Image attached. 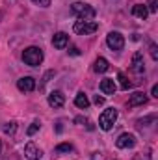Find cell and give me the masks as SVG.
I'll return each mask as SVG.
<instances>
[{"label": "cell", "instance_id": "277c9868", "mask_svg": "<svg viewBox=\"0 0 158 160\" xmlns=\"http://www.w3.org/2000/svg\"><path fill=\"white\" fill-rule=\"evenodd\" d=\"M73 30H75V34H78V36H89V34H93V32H97L99 30V24L95 22V21H77L75 24H73Z\"/></svg>", "mask_w": 158, "mask_h": 160}, {"label": "cell", "instance_id": "6da1fadb", "mask_svg": "<svg viewBox=\"0 0 158 160\" xmlns=\"http://www.w3.org/2000/svg\"><path fill=\"white\" fill-rule=\"evenodd\" d=\"M43 58H45V54H43V50L39 47H28V48L22 50V62L30 67H37L43 62Z\"/></svg>", "mask_w": 158, "mask_h": 160}, {"label": "cell", "instance_id": "ac0fdd59", "mask_svg": "<svg viewBox=\"0 0 158 160\" xmlns=\"http://www.w3.org/2000/svg\"><path fill=\"white\" fill-rule=\"evenodd\" d=\"M39 128H41V123H39L37 119H36L34 123H32V125H30V127H28V130H26V134H28V136H34V134H36V132H37Z\"/></svg>", "mask_w": 158, "mask_h": 160}, {"label": "cell", "instance_id": "7a4b0ae2", "mask_svg": "<svg viewBox=\"0 0 158 160\" xmlns=\"http://www.w3.org/2000/svg\"><path fill=\"white\" fill-rule=\"evenodd\" d=\"M71 9H73V13L78 17L80 21H93L95 15H97L95 8L89 6V4H86V2H75L71 6Z\"/></svg>", "mask_w": 158, "mask_h": 160}, {"label": "cell", "instance_id": "d4e9b609", "mask_svg": "<svg viewBox=\"0 0 158 160\" xmlns=\"http://www.w3.org/2000/svg\"><path fill=\"white\" fill-rule=\"evenodd\" d=\"M73 56H80V50H78V47H71V50H69Z\"/></svg>", "mask_w": 158, "mask_h": 160}, {"label": "cell", "instance_id": "ba28073f", "mask_svg": "<svg viewBox=\"0 0 158 160\" xmlns=\"http://www.w3.org/2000/svg\"><path fill=\"white\" fill-rule=\"evenodd\" d=\"M24 157L30 160H39L43 157V151H41L39 147L36 145V143H26V147H24Z\"/></svg>", "mask_w": 158, "mask_h": 160}, {"label": "cell", "instance_id": "83f0119b", "mask_svg": "<svg viewBox=\"0 0 158 160\" xmlns=\"http://www.w3.org/2000/svg\"><path fill=\"white\" fill-rule=\"evenodd\" d=\"M0 153H2V142H0Z\"/></svg>", "mask_w": 158, "mask_h": 160}, {"label": "cell", "instance_id": "44dd1931", "mask_svg": "<svg viewBox=\"0 0 158 160\" xmlns=\"http://www.w3.org/2000/svg\"><path fill=\"white\" fill-rule=\"evenodd\" d=\"M149 50H151V56H153V60H158V47L155 45V43H151Z\"/></svg>", "mask_w": 158, "mask_h": 160}, {"label": "cell", "instance_id": "3957f363", "mask_svg": "<svg viewBox=\"0 0 158 160\" xmlns=\"http://www.w3.org/2000/svg\"><path fill=\"white\" fill-rule=\"evenodd\" d=\"M117 116H119V112L116 108H106V110L101 114V118H99V127H101L102 130H110V128L116 125Z\"/></svg>", "mask_w": 158, "mask_h": 160}, {"label": "cell", "instance_id": "e0dca14e", "mask_svg": "<svg viewBox=\"0 0 158 160\" xmlns=\"http://www.w3.org/2000/svg\"><path fill=\"white\" fill-rule=\"evenodd\" d=\"M117 80H119L121 89H130V88H132V82L125 77V73H117Z\"/></svg>", "mask_w": 158, "mask_h": 160}, {"label": "cell", "instance_id": "9a60e30c", "mask_svg": "<svg viewBox=\"0 0 158 160\" xmlns=\"http://www.w3.org/2000/svg\"><path fill=\"white\" fill-rule=\"evenodd\" d=\"M108 67H110V65H108V60H106V58H102V56H101V58H97V60H95V63H93V71H95V73H106V71H108Z\"/></svg>", "mask_w": 158, "mask_h": 160}, {"label": "cell", "instance_id": "5b68a950", "mask_svg": "<svg viewBox=\"0 0 158 160\" xmlns=\"http://www.w3.org/2000/svg\"><path fill=\"white\" fill-rule=\"evenodd\" d=\"M106 45L112 48V50H123L125 47V38L121 32H110L106 36Z\"/></svg>", "mask_w": 158, "mask_h": 160}, {"label": "cell", "instance_id": "4316f807", "mask_svg": "<svg viewBox=\"0 0 158 160\" xmlns=\"http://www.w3.org/2000/svg\"><path fill=\"white\" fill-rule=\"evenodd\" d=\"M75 121H77V123H86V119H84V118H77Z\"/></svg>", "mask_w": 158, "mask_h": 160}, {"label": "cell", "instance_id": "603a6c76", "mask_svg": "<svg viewBox=\"0 0 158 160\" xmlns=\"http://www.w3.org/2000/svg\"><path fill=\"white\" fill-rule=\"evenodd\" d=\"M34 4H37V6H41V8H48L50 6V0H32Z\"/></svg>", "mask_w": 158, "mask_h": 160}, {"label": "cell", "instance_id": "d6986e66", "mask_svg": "<svg viewBox=\"0 0 158 160\" xmlns=\"http://www.w3.org/2000/svg\"><path fill=\"white\" fill-rule=\"evenodd\" d=\"M73 151V145L71 143H60L56 147V153H71Z\"/></svg>", "mask_w": 158, "mask_h": 160}, {"label": "cell", "instance_id": "ffe728a7", "mask_svg": "<svg viewBox=\"0 0 158 160\" xmlns=\"http://www.w3.org/2000/svg\"><path fill=\"white\" fill-rule=\"evenodd\" d=\"M145 8H147V11H149V13H156V11H158V0H149Z\"/></svg>", "mask_w": 158, "mask_h": 160}, {"label": "cell", "instance_id": "8992f818", "mask_svg": "<svg viewBox=\"0 0 158 160\" xmlns=\"http://www.w3.org/2000/svg\"><path fill=\"white\" fill-rule=\"evenodd\" d=\"M116 145H117L119 149H130V147L136 145V136L130 134V132H123V134L117 138Z\"/></svg>", "mask_w": 158, "mask_h": 160}, {"label": "cell", "instance_id": "cb8c5ba5", "mask_svg": "<svg viewBox=\"0 0 158 160\" xmlns=\"http://www.w3.org/2000/svg\"><path fill=\"white\" fill-rule=\"evenodd\" d=\"M93 102H95L97 106H102V104H104V97H101V95H95V99H93Z\"/></svg>", "mask_w": 158, "mask_h": 160}, {"label": "cell", "instance_id": "5bb4252c", "mask_svg": "<svg viewBox=\"0 0 158 160\" xmlns=\"http://www.w3.org/2000/svg\"><path fill=\"white\" fill-rule=\"evenodd\" d=\"M132 15H134V17H138V19H141V21H145V19H147V15H149V11H147L145 4H136V6L132 8Z\"/></svg>", "mask_w": 158, "mask_h": 160}, {"label": "cell", "instance_id": "2e32d148", "mask_svg": "<svg viewBox=\"0 0 158 160\" xmlns=\"http://www.w3.org/2000/svg\"><path fill=\"white\" fill-rule=\"evenodd\" d=\"M75 104L78 106L80 110H86V108L89 106V99H87V95H86L84 91H78V93H77V97H75Z\"/></svg>", "mask_w": 158, "mask_h": 160}, {"label": "cell", "instance_id": "7402d4cb", "mask_svg": "<svg viewBox=\"0 0 158 160\" xmlns=\"http://www.w3.org/2000/svg\"><path fill=\"white\" fill-rule=\"evenodd\" d=\"M13 130H15V121H11V123H6V127H4V132L11 134Z\"/></svg>", "mask_w": 158, "mask_h": 160}, {"label": "cell", "instance_id": "484cf974", "mask_svg": "<svg viewBox=\"0 0 158 160\" xmlns=\"http://www.w3.org/2000/svg\"><path fill=\"white\" fill-rule=\"evenodd\" d=\"M151 95H153V97H158V86H156V84L151 88Z\"/></svg>", "mask_w": 158, "mask_h": 160}, {"label": "cell", "instance_id": "7c38bea8", "mask_svg": "<svg viewBox=\"0 0 158 160\" xmlns=\"http://www.w3.org/2000/svg\"><path fill=\"white\" fill-rule=\"evenodd\" d=\"M52 45L56 47V48H65L67 45H69V36L65 34V32H58V34H54V38H52Z\"/></svg>", "mask_w": 158, "mask_h": 160}, {"label": "cell", "instance_id": "4fadbf2b", "mask_svg": "<svg viewBox=\"0 0 158 160\" xmlns=\"http://www.w3.org/2000/svg\"><path fill=\"white\" fill-rule=\"evenodd\" d=\"M116 89H117V86H116V80H114V78L101 80V91H102L104 95H114V93H116Z\"/></svg>", "mask_w": 158, "mask_h": 160}, {"label": "cell", "instance_id": "52a82bcc", "mask_svg": "<svg viewBox=\"0 0 158 160\" xmlns=\"http://www.w3.org/2000/svg\"><path fill=\"white\" fill-rule=\"evenodd\" d=\"M17 88L22 93H30V91L36 89V80L32 78V77H22V78L17 80Z\"/></svg>", "mask_w": 158, "mask_h": 160}, {"label": "cell", "instance_id": "9c48e42d", "mask_svg": "<svg viewBox=\"0 0 158 160\" xmlns=\"http://www.w3.org/2000/svg\"><path fill=\"white\" fill-rule=\"evenodd\" d=\"M132 71L136 75H143L145 73V63H143V54L141 52H136L132 56Z\"/></svg>", "mask_w": 158, "mask_h": 160}, {"label": "cell", "instance_id": "30bf717a", "mask_svg": "<svg viewBox=\"0 0 158 160\" xmlns=\"http://www.w3.org/2000/svg\"><path fill=\"white\" fill-rule=\"evenodd\" d=\"M48 104L52 106V108H62L63 104H65V95L62 93V91H52L50 95H48Z\"/></svg>", "mask_w": 158, "mask_h": 160}, {"label": "cell", "instance_id": "8fae6325", "mask_svg": "<svg viewBox=\"0 0 158 160\" xmlns=\"http://www.w3.org/2000/svg\"><path fill=\"white\" fill-rule=\"evenodd\" d=\"M147 102V95L143 91H134L128 99V106L134 108V106H140V104H145Z\"/></svg>", "mask_w": 158, "mask_h": 160}]
</instances>
